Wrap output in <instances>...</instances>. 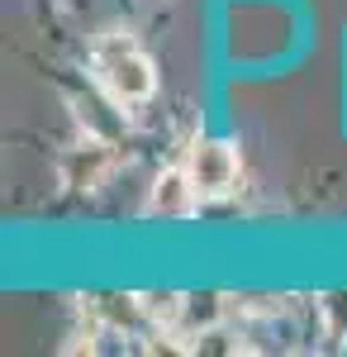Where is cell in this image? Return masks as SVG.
<instances>
[{"label":"cell","mask_w":347,"mask_h":357,"mask_svg":"<svg viewBox=\"0 0 347 357\" xmlns=\"http://www.w3.org/2000/svg\"><path fill=\"white\" fill-rule=\"evenodd\" d=\"M138 305H143V319H153L162 329H176L186 296H181V291H148V296H138Z\"/></svg>","instance_id":"cell-6"},{"label":"cell","mask_w":347,"mask_h":357,"mask_svg":"<svg viewBox=\"0 0 347 357\" xmlns=\"http://www.w3.org/2000/svg\"><path fill=\"white\" fill-rule=\"evenodd\" d=\"M67 162H81V172H72L67 181H72L77 191H91V186H100V176L109 172V153H105V143L86 138V143H77V148L67 153Z\"/></svg>","instance_id":"cell-5"},{"label":"cell","mask_w":347,"mask_h":357,"mask_svg":"<svg viewBox=\"0 0 347 357\" xmlns=\"http://www.w3.org/2000/svg\"><path fill=\"white\" fill-rule=\"evenodd\" d=\"M319 314H323V329L333 338H347V291H333L319 301Z\"/></svg>","instance_id":"cell-7"},{"label":"cell","mask_w":347,"mask_h":357,"mask_svg":"<svg viewBox=\"0 0 347 357\" xmlns=\"http://www.w3.org/2000/svg\"><path fill=\"white\" fill-rule=\"evenodd\" d=\"M186 172L195 181L200 200H219L238 186L242 176V162H238V148L229 138H195L190 143V158H186Z\"/></svg>","instance_id":"cell-2"},{"label":"cell","mask_w":347,"mask_h":357,"mask_svg":"<svg viewBox=\"0 0 347 357\" xmlns=\"http://www.w3.org/2000/svg\"><path fill=\"white\" fill-rule=\"evenodd\" d=\"M91 67H95V82L119 110H138L157 96V67L153 57L138 48V38L129 29H109L95 38L91 48Z\"/></svg>","instance_id":"cell-1"},{"label":"cell","mask_w":347,"mask_h":357,"mask_svg":"<svg viewBox=\"0 0 347 357\" xmlns=\"http://www.w3.org/2000/svg\"><path fill=\"white\" fill-rule=\"evenodd\" d=\"M195 205H200V191H195L186 167H162L153 191H148V215H157V220H186Z\"/></svg>","instance_id":"cell-3"},{"label":"cell","mask_w":347,"mask_h":357,"mask_svg":"<svg viewBox=\"0 0 347 357\" xmlns=\"http://www.w3.org/2000/svg\"><path fill=\"white\" fill-rule=\"evenodd\" d=\"M224 310H229V301L224 296H186V305H181V319H176V338H200V333H210L219 319H224Z\"/></svg>","instance_id":"cell-4"}]
</instances>
